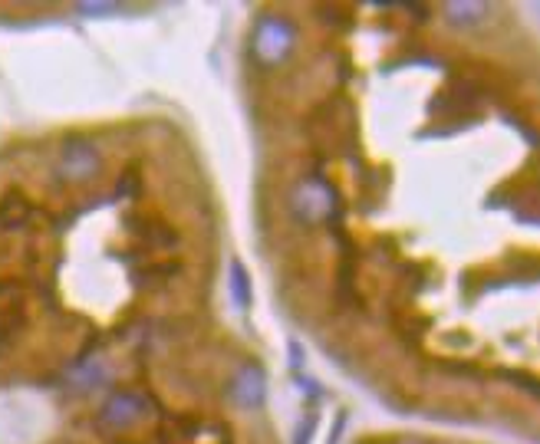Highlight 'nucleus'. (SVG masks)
Wrapping results in <instances>:
<instances>
[{"label":"nucleus","mask_w":540,"mask_h":444,"mask_svg":"<svg viewBox=\"0 0 540 444\" xmlns=\"http://www.w3.org/2000/svg\"><path fill=\"white\" fill-rule=\"evenodd\" d=\"M294 40H297V33L284 17H264L261 24L254 27L251 50L264 66H277L290 50H294Z\"/></svg>","instance_id":"2"},{"label":"nucleus","mask_w":540,"mask_h":444,"mask_svg":"<svg viewBox=\"0 0 540 444\" xmlns=\"http://www.w3.org/2000/svg\"><path fill=\"white\" fill-rule=\"evenodd\" d=\"M290 211L297 214V221L320 227L340 214V198H336V191L323 178H303L297 181L294 195H290Z\"/></svg>","instance_id":"1"},{"label":"nucleus","mask_w":540,"mask_h":444,"mask_svg":"<svg viewBox=\"0 0 540 444\" xmlns=\"http://www.w3.org/2000/svg\"><path fill=\"white\" fill-rule=\"evenodd\" d=\"M145 412H149V402H145L142 395H135V392H116L109 398V402L103 405V425L109 428H129L135 425Z\"/></svg>","instance_id":"5"},{"label":"nucleus","mask_w":540,"mask_h":444,"mask_svg":"<svg viewBox=\"0 0 540 444\" xmlns=\"http://www.w3.org/2000/svg\"><path fill=\"white\" fill-rule=\"evenodd\" d=\"M30 218V204L27 201H20V198H14V201H4L0 204V227H7V231H14V227H20Z\"/></svg>","instance_id":"9"},{"label":"nucleus","mask_w":540,"mask_h":444,"mask_svg":"<svg viewBox=\"0 0 540 444\" xmlns=\"http://www.w3.org/2000/svg\"><path fill=\"white\" fill-rule=\"evenodd\" d=\"M20 329H24V313L14 310V306L0 310V352L14 343V336L20 333Z\"/></svg>","instance_id":"8"},{"label":"nucleus","mask_w":540,"mask_h":444,"mask_svg":"<svg viewBox=\"0 0 540 444\" xmlns=\"http://www.w3.org/2000/svg\"><path fill=\"white\" fill-rule=\"evenodd\" d=\"M116 4H80V14L86 17H103V14H116Z\"/></svg>","instance_id":"10"},{"label":"nucleus","mask_w":540,"mask_h":444,"mask_svg":"<svg viewBox=\"0 0 540 444\" xmlns=\"http://www.w3.org/2000/svg\"><path fill=\"white\" fill-rule=\"evenodd\" d=\"M99 168H103V158H99L96 145L83 139V135H73L60 148V162H56V172L63 181H73V185H83V181L96 178Z\"/></svg>","instance_id":"3"},{"label":"nucleus","mask_w":540,"mask_h":444,"mask_svg":"<svg viewBox=\"0 0 540 444\" xmlns=\"http://www.w3.org/2000/svg\"><path fill=\"white\" fill-rule=\"evenodd\" d=\"M264 395H267L264 369L257 366V362H244L241 372L234 375V382H231V398L241 408H261L264 405Z\"/></svg>","instance_id":"4"},{"label":"nucleus","mask_w":540,"mask_h":444,"mask_svg":"<svg viewBox=\"0 0 540 444\" xmlns=\"http://www.w3.org/2000/svg\"><path fill=\"white\" fill-rule=\"evenodd\" d=\"M445 14L452 24H478V20H485L488 14V4H475V0H461V4H445Z\"/></svg>","instance_id":"6"},{"label":"nucleus","mask_w":540,"mask_h":444,"mask_svg":"<svg viewBox=\"0 0 540 444\" xmlns=\"http://www.w3.org/2000/svg\"><path fill=\"white\" fill-rule=\"evenodd\" d=\"M231 296L241 313L251 306V277H247V270L241 267V260H231Z\"/></svg>","instance_id":"7"}]
</instances>
